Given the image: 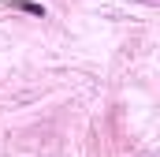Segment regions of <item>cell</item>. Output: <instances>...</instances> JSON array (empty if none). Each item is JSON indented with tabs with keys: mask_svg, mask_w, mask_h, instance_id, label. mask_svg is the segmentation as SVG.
I'll return each instance as SVG.
<instances>
[{
	"mask_svg": "<svg viewBox=\"0 0 160 157\" xmlns=\"http://www.w3.org/2000/svg\"><path fill=\"white\" fill-rule=\"evenodd\" d=\"M11 8H19V11H26V15H41V19H45V8H41V4H34V0H15Z\"/></svg>",
	"mask_w": 160,
	"mask_h": 157,
	"instance_id": "1",
	"label": "cell"
}]
</instances>
